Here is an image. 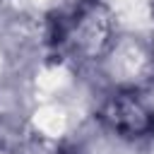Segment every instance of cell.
Listing matches in <instances>:
<instances>
[{
  "instance_id": "obj_1",
  "label": "cell",
  "mask_w": 154,
  "mask_h": 154,
  "mask_svg": "<svg viewBox=\"0 0 154 154\" xmlns=\"http://www.w3.org/2000/svg\"><path fill=\"white\" fill-rule=\"evenodd\" d=\"M106 36L108 22L96 2H82L70 14H58L48 24V43L67 55H96Z\"/></svg>"
},
{
  "instance_id": "obj_2",
  "label": "cell",
  "mask_w": 154,
  "mask_h": 154,
  "mask_svg": "<svg viewBox=\"0 0 154 154\" xmlns=\"http://www.w3.org/2000/svg\"><path fill=\"white\" fill-rule=\"evenodd\" d=\"M101 120L120 137H144L154 132V108L137 91L111 96L101 111Z\"/></svg>"
}]
</instances>
